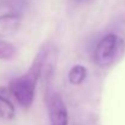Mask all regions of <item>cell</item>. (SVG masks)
<instances>
[{"instance_id": "1", "label": "cell", "mask_w": 125, "mask_h": 125, "mask_svg": "<svg viewBox=\"0 0 125 125\" xmlns=\"http://www.w3.org/2000/svg\"><path fill=\"white\" fill-rule=\"evenodd\" d=\"M40 80V71L35 62L32 63L29 69L20 75L13 78L9 84V90L13 100L23 108H29L35 98L37 85Z\"/></svg>"}, {"instance_id": "2", "label": "cell", "mask_w": 125, "mask_h": 125, "mask_svg": "<svg viewBox=\"0 0 125 125\" xmlns=\"http://www.w3.org/2000/svg\"><path fill=\"white\" fill-rule=\"evenodd\" d=\"M125 52V40L115 33L103 35L92 51L94 63L101 68L111 67L118 62Z\"/></svg>"}, {"instance_id": "3", "label": "cell", "mask_w": 125, "mask_h": 125, "mask_svg": "<svg viewBox=\"0 0 125 125\" xmlns=\"http://www.w3.org/2000/svg\"><path fill=\"white\" fill-rule=\"evenodd\" d=\"M29 7V0H0V37L16 32Z\"/></svg>"}, {"instance_id": "4", "label": "cell", "mask_w": 125, "mask_h": 125, "mask_svg": "<svg viewBox=\"0 0 125 125\" xmlns=\"http://www.w3.org/2000/svg\"><path fill=\"white\" fill-rule=\"evenodd\" d=\"M56 60H57V50L56 47L49 42L45 44L35 56L34 61L40 71V79L44 83L45 92H47V86L52 82L55 69H56Z\"/></svg>"}, {"instance_id": "5", "label": "cell", "mask_w": 125, "mask_h": 125, "mask_svg": "<svg viewBox=\"0 0 125 125\" xmlns=\"http://www.w3.org/2000/svg\"><path fill=\"white\" fill-rule=\"evenodd\" d=\"M47 104V115L50 125H68L69 117L68 109L63 101V97L58 92H50L49 97L46 98Z\"/></svg>"}, {"instance_id": "6", "label": "cell", "mask_w": 125, "mask_h": 125, "mask_svg": "<svg viewBox=\"0 0 125 125\" xmlns=\"http://www.w3.org/2000/svg\"><path fill=\"white\" fill-rule=\"evenodd\" d=\"M16 115L13 97L9 87L0 86V118L4 120H12Z\"/></svg>"}, {"instance_id": "7", "label": "cell", "mask_w": 125, "mask_h": 125, "mask_svg": "<svg viewBox=\"0 0 125 125\" xmlns=\"http://www.w3.org/2000/svg\"><path fill=\"white\" fill-rule=\"evenodd\" d=\"M87 69L83 64H75L73 66L68 72V82L73 85H80L86 79Z\"/></svg>"}, {"instance_id": "8", "label": "cell", "mask_w": 125, "mask_h": 125, "mask_svg": "<svg viewBox=\"0 0 125 125\" xmlns=\"http://www.w3.org/2000/svg\"><path fill=\"white\" fill-rule=\"evenodd\" d=\"M16 46L5 40H0V60H10L16 55Z\"/></svg>"}, {"instance_id": "9", "label": "cell", "mask_w": 125, "mask_h": 125, "mask_svg": "<svg viewBox=\"0 0 125 125\" xmlns=\"http://www.w3.org/2000/svg\"><path fill=\"white\" fill-rule=\"evenodd\" d=\"M73 1L77 4H86V2H90L91 0H73Z\"/></svg>"}]
</instances>
